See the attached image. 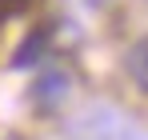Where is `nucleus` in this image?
I'll list each match as a JSON object with an SVG mask.
<instances>
[{"instance_id":"20e7f679","label":"nucleus","mask_w":148,"mask_h":140,"mask_svg":"<svg viewBox=\"0 0 148 140\" xmlns=\"http://www.w3.org/2000/svg\"><path fill=\"white\" fill-rule=\"evenodd\" d=\"M44 56H52V48H48V32H32L24 44L16 48V60H12V68H36Z\"/></svg>"},{"instance_id":"f03ea898","label":"nucleus","mask_w":148,"mask_h":140,"mask_svg":"<svg viewBox=\"0 0 148 140\" xmlns=\"http://www.w3.org/2000/svg\"><path fill=\"white\" fill-rule=\"evenodd\" d=\"M68 92H72V76L64 68H44L36 76V84L28 88V100H32L36 112H56L68 100Z\"/></svg>"},{"instance_id":"7ed1b4c3","label":"nucleus","mask_w":148,"mask_h":140,"mask_svg":"<svg viewBox=\"0 0 148 140\" xmlns=\"http://www.w3.org/2000/svg\"><path fill=\"white\" fill-rule=\"evenodd\" d=\"M124 72H128V80L136 84V92L148 96V32L140 40H132V48L124 52Z\"/></svg>"},{"instance_id":"39448f33","label":"nucleus","mask_w":148,"mask_h":140,"mask_svg":"<svg viewBox=\"0 0 148 140\" xmlns=\"http://www.w3.org/2000/svg\"><path fill=\"white\" fill-rule=\"evenodd\" d=\"M84 4H88V8H100V4H104V0H84Z\"/></svg>"},{"instance_id":"f257e3e1","label":"nucleus","mask_w":148,"mask_h":140,"mask_svg":"<svg viewBox=\"0 0 148 140\" xmlns=\"http://www.w3.org/2000/svg\"><path fill=\"white\" fill-rule=\"evenodd\" d=\"M68 140H148V128L112 104H88L64 124Z\"/></svg>"}]
</instances>
